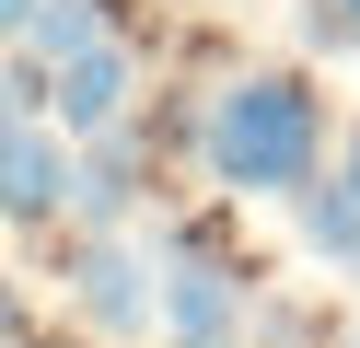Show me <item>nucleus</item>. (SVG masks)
Masks as SVG:
<instances>
[{"mask_svg": "<svg viewBox=\"0 0 360 348\" xmlns=\"http://www.w3.org/2000/svg\"><path fill=\"white\" fill-rule=\"evenodd\" d=\"M82 314H94V325H117V337H140V325H163V290H151V267H140V255L94 244V255H82Z\"/></svg>", "mask_w": 360, "mask_h": 348, "instance_id": "3", "label": "nucleus"}, {"mask_svg": "<svg viewBox=\"0 0 360 348\" xmlns=\"http://www.w3.org/2000/svg\"><path fill=\"white\" fill-rule=\"evenodd\" d=\"M302 244L314 255H360V198L349 186H302Z\"/></svg>", "mask_w": 360, "mask_h": 348, "instance_id": "7", "label": "nucleus"}, {"mask_svg": "<svg viewBox=\"0 0 360 348\" xmlns=\"http://www.w3.org/2000/svg\"><path fill=\"white\" fill-rule=\"evenodd\" d=\"M12 46H24V58H58V70H70V58H94V0H35V12L24 23H12Z\"/></svg>", "mask_w": 360, "mask_h": 348, "instance_id": "6", "label": "nucleus"}, {"mask_svg": "<svg viewBox=\"0 0 360 348\" xmlns=\"http://www.w3.org/2000/svg\"><path fill=\"white\" fill-rule=\"evenodd\" d=\"M314 35H326V46H360V0H326V12H314Z\"/></svg>", "mask_w": 360, "mask_h": 348, "instance_id": "8", "label": "nucleus"}, {"mask_svg": "<svg viewBox=\"0 0 360 348\" xmlns=\"http://www.w3.org/2000/svg\"><path fill=\"white\" fill-rule=\"evenodd\" d=\"M233 314H244V278L210 267V255H186V267L163 278V337L174 348H233Z\"/></svg>", "mask_w": 360, "mask_h": 348, "instance_id": "2", "label": "nucleus"}, {"mask_svg": "<svg viewBox=\"0 0 360 348\" xmlns=\"http://www.w3.org/2000/svg\"><path fill=\"white\" fill-rule=\"evenodd\" d=\"M349 348H360V337H349Z\"/></svg>", "mask_w": 360, "mask_h": 348, "instance_id": "10", "label": "nucleus"}, {"mask_svg": "<svg viewBox=\"0 0 360 348\" xmlns=\"http://www.w3.org/2000/svg\"><path fill=\"white\" fill-rule=\"evenodd\" d=\"M117 105H128V46H94L58 70V128H117Z\"/></svg>", "mask_w": 360, "mask_h": 348, "instance_id": "4", "label": "nucleus"}, {"mask_svg": "<svg viewBox=\"0 0 360 348\" xmlns=\"http://www.w3.org/2000/svg\"><path fill=\"white\" fill-rule=\"evenodd\" d=\"M349 198H360V139H349Z\"/></svg>", "mask_w": 360, "mask_h": 348, "instance_id": "9", "label": "nucleus"}, {"mask_svg": "<svg viewBox=\"0 0 360 348\" xmlns=\"http://www.w3.org/2000/svg\"><path fill=\"white\" fill-rule=\"evenodd\" d=\"M70 186H82V162L58 151L47 128H12V221H47Z\"/></svg>", "mask_w": 360, "mask_h": 348, "instance_id": "5", "label": "nucleus"}, {"mask_svg": "<svg viewBox=\"0 0 360 348\" xmlns=\"http://www.w3.org/2000/svg\"><path fill=\"white\" fill-rule=\"evenodd\" d=\"M314 151H326V116L290 70H256L210 105V174L233 198H302L314 186Z\"/></svg>", "mask_w": 360, "mask_h": 348, "instance_id": "1", "label": "nucleus"}]
</instances>
